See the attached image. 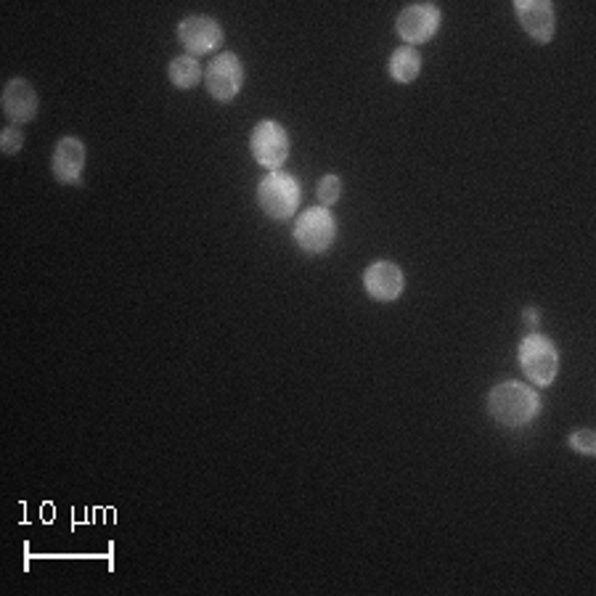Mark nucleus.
Listing matches in <instances>:
<instances>
[{"label":"nucleus","instance_id":"nucleus-1","mask_svg":"<svg viewBox=\"0 0 596 596\" xmlns=\"http://www.w3.org/2000/svg\"><path fill=\"white\" fill-rule=\"evenodd\" d=\"M540 409H544L540 392L533 385L518 382V379L494 385L488 392V414L501 427H527V424L538 419Z\"/></svg>","mask_w":596,"mask_h":596},{"label":"nucleus","instance_id":"nucleus-2","mask_svg":"<svg viewBox=\"0 0 596 596\" xmlns=\"http://www.w3.org/2000/svg\"><path fill=\"white\" fill-rule=\"evenodd\" d=\"M257 205L270 220L294 218L303 205V186H300L297 178L281 173V170L266 173L257 183Z\"/></svg>","mask_w":596,"mask_h":596},{"label":"nucleus","instance_id":"nucleus-3","mask_svg":"<svg viewBox=\"0 0 596 596\" xmlns=\"http://www.w3.org/2000/svg\"><path fill=\"white\" fill-rule=\"evenodd\" d=\"M518 361L527 382L536 387L555 385L559 374V350L549 337L531 331L518 348Z\"/></svg>","mask_w":596,"mask_h":596},{"label":"nucleus","instance_id":"nucleus-4","mask_svg":"<svg viewBox=\"0 0 596 596\" xmlns=\"http://www.w3.org/2000/svg\"><path fill=\"white\" fill-rule=\"evenodd\" d=\"M337 242V218L329 207H308L294 223V244L305 255H327Z\"/></svg>","mask_w":596,"mask_h":596},{"label":"nucleus","instance_id":"nucleus-5","mask_svg":"<svg viewBox=\"0 0 596 596\" xmlns=\"http://www.w3.org/2000/svg\"><path fill=\"white\" fill-rule=\"evenodd\" d=\"M289 149H292V141H289L287 127L276 120H260L255 125V131L250 135V151L260 168H266L268 173H276L287 165Z\"/></svg>","mask_w":596,"mask_h":596},{"label":"nucleus","instance_id":"nucleus-6","mask_svg":"<svg viewBox=\"0 0 596 596\" xmlns=\"http://www.w3.org/2000/svg\"><path fill=\"white\" fill-rule=\"evenodd\" d=\"M442 24V11L435 3H411L398 14L396 33L403 40V46H427L438 35Z\"/></svg>","mask_w":596,"mask_h":596},{"label":"nucleus","instance_id":"nucleus-7","mask_svg":"<svg viewBox=\"0 0 596 596\" xmlns=\"http://www.w3.org/2000/svg\"><path fill=\"white\" fill-rule=\"evenodd\" d=\"M205 88L218 104H231L244 88V61L233 51L218 53L205 66Z\"/></svg>","mask_w":596,"mask_h":596},{"label":"nucleus","instance_id":"nucleus-8","mask_svg":"<svg viewBox=\"0 0 596 596\" xmlns=\"http://www.w3.org/2000/svg\"><path fill=\"white\" fill-rule=\"evenodd\" d=\"M178 40H181V46L186 48L188 57L196 59V57H207V53L218 51V48L223 46L226 35L218 20H212V16H205V14H194V16H186V20H181V24H178Z\"/></svg>","mask_w":596,"mask_h":596},{"label":"nucleus","instance_id":"nucleus-9","mask_svg":"<svg viewBox=\"0 0 596 596\" xmlns=\"http://www.w3.org/2000/svg\"><path fill=\"white\" fill-rule=\"evenodd\" d=\"M514 16L533 40L546 46L557 35V11L551 0H514Z\"/></svg>","mask_w":596,"mask_h":596},{"label":"nucleus","instance_id":"nucleus-10","mask_svg":"<svg viewBox=\"0 0 596 596\" xmlns=\"http://www.w3.org/2000/svg\"><path fill=\"white\" fill-rule=\"evenodd\" d=\"M85 159H88V149H85L83 138H77V135H64V138H59V144L53 146L51 173L61 186H80L85 173Z\"/></svg>","mask_w":596,"mask_h":596},{"label":"nucleus","instance_id":"nucleus-11","mask_svg":"<svg viewBox=\"0 0 596 596\" xmlns=\"http://www.w3.org/2000/svg\"><path fill=\"white\" fill-rule=\"evenodd\" d=\"M364 292L374 303H396L405 292V273L398 263L377 260L364 270Z\"/></svg>","mask_w":596,"mask_h":596},{"label":"nucleus","instance_id":"nucleus-12","mask_svg":"<svg viewBox=\"0 0 596 596\" xmlns=\"http://www.w3.org/2000/svg\"><path fill=\"white\" fill-rule=\"evenodd\" d=\"M3 114L9 117L11 125H27L38 114V90L24 77H14L3 85Z\"/></svg>","mask_w":596,"mask_h":596},{"label":"nucleus","instance_id":"nucleus-13","mask_svg":"<svg viewBox=\"0 0 596 596\" xmlns=\"http://www.w3.org/2000/svg\"><path fill=\"white\" fill-rule=\"evenodd\" d=\"M387 72L396 83L409 85L414 83L416 77L422 75V53L411 46H401L390 53V61H387Z\"/></svg>","mask_w":596,"mask_h":596},{"label":"nucleus","instance_id":"nucleus-14","mask_svg":"<svg viewBox=\"0 0 596 596\" xmlns=\"http://www.w3.org/2000/svg\"><path fill=\"white\" fill-rule=\"evenodd\" d=\"M168 77L178 90H192L205 80V70H202L199 59L181 53L168 64Z\"/></svg>","mask_w":596,"mask_h":596},{"label":"nucleus","instance_id":"nucleus-15","mask_svg":"<svg viewBox=\"0 0 596 596\" xmlns=\"http://www.w3.org/2000/svg\"><path fill=\"white\" fill-rule=\"evenodd\" d=\"M342 199V178L329 173L324 175L321 181H318V202H321V207H335L337 202Z\"/></svg>","mask_w":596,"mask_h":596},{"label":"nucleus","instance_id":"nucleus-16","mask_svg":"<svg viewBox=\"0 0 596 596\" xmlns=\"http://www.w3.org/2000/svg\"><path fill=\"white\" fill-rule=\"evenodd\" d=\"M24 146V131L20 125H5L3 133H0V151L5 157H14L16 151H22Z\"/></svg>","mask_w":596,"mask_h":596},{"label":"nucleus","instance_id":"nucleus-17","mask_svg":"<svg viewBox=\"0 0 596 596\" xmlns=\"http://www.w3.org/2000/svg\"><path fill=\"white\" fill-rule=\"evenodd\" d=\"M570 448L581 457H596V433L594 429H577V433L570 435Z\"/></svg>","mask_w":596,"mask_h":596},{"label":"nucleus","instance_id":"nucleus-18","mask_svg":"<svg viewBox=\"0 0 596 596\" xmlns=\"http://www.w3.org/2000/svg\"><path fill=\"white\" fill-rule=\"evenodd\" d=\"M522 318H525V327L527 329H531V331L538 329V324H540L538 308H525V311H522Z\"/></svg>","mask_w":596,"mask_h":596}]
</instances>
